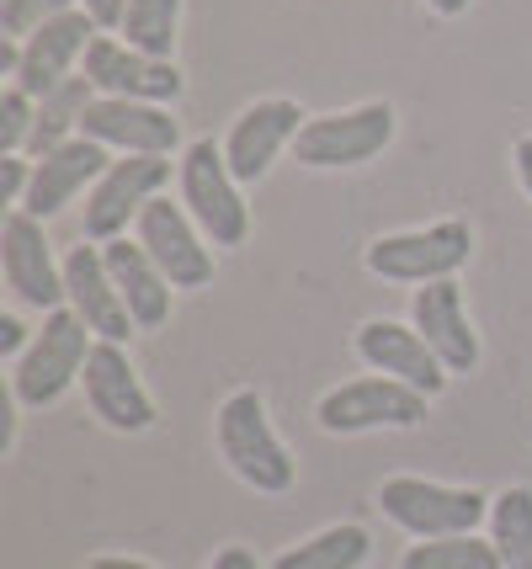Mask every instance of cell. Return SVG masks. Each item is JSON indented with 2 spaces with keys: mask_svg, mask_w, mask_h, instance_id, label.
Returning <instances> with one entry per match:
<instances>
[{
  "mask_svg": "<svg viewBox=\"0 0 532 569\" xmlns=\"http://www.w3.org/2000/svg\"><path fill=\"white\" fill-rule=\"evenodd\" d=\"M213 437H219V452H224V463L234 469V479L251 485L255 496H282V490H293L299 463H293V452H288L282 437L272 431V421H267V399L255 395V389H234V395L219 405Z\"/></svg>",
  "mask_w": 532,
  "mask_h": 569,
  "instance_id": "1",
  "label": "cell"
},
{
  "mask_svg": "<svg viewBox=\"0 0 532 569\" xmlns=\"http://www.w3.org/2000/svg\"><path fill=\"white\" fill-rule=\"evenodd\" d=\"M490 500L474 485H436L421 473H394L379 485V511L410 538H458L490 521Z\"/></svg>",
  "mask_w": 532,
  "mask_h": 569,
  "instance_id": "2",
  "label": "cell"
},
{
  "mask_svg": "<svg viewBox=\"0 0 532 569\" xmlns=\"http://www.w3.org/2000/svg\"><path fill=\"white\" fill-rule=\"evenodd\" d=\"M91 347H97V341H91V325L80 320L76 309L43 315V330L32 336V347H27L22 357H17V368H11V395H17V405H27V410L53 405V399L86 372Z\"/></svg>",
  "mask_w": 532,
  "mask_h": 569,
  "instance_id": "3",
  "label": "cell"
},
{
  "mask_svg": "<svg viewBox=\"0 0 532 569\" xmlns=\"http://www.w3.org/2000/svg\"><path fill=\"white\" fill-rule=\"evenodd\" d=\"M177 181H181V202H187L192 223L203 229L213 246H245L251 208L240 198V181L229 171L224 144H213V139L187 144V154L177 160Z\"/></svg>",
  "mask_w": 532,
  "mask_h": 569,
  "instance_id": "4",
  "label": "cell"
},
{
  "mask_svg": "<svg viewBox=\"0 0 532 569\" xmlns=\"http://www.w3.org/2000/svg\"><path fill=\"white\" fill-rule=\"evenodd\" d=\"M469 256H474V229L463 219H436L426 229L379 234L362 261L383 282H442V277L463 272Z\"/></svg>",
  "mask_w": 532,
  "mask_h": 569,
  "instance_id": "5",
  "label": "cell"
},
{
  "mask_svg": "<svg viewBox=\"0 0 532 569\" xmlns=\"http://www.w3.org/2000/svg\"><path fill=\"white\" fill-rule=\"evenodd\" d=\"M431 399L421 389H410L400 378H352L341 389H330L314 410L320 431L330 437H357V431H410L426 421Z\"/></svg>",
  "mask_w": 532,
  "mask_h": 569,
  "instance_id": "6",
  "label": "cell"
},
{
  "mask_svg": "<svg viewBox=\"0 0 532 569\" xmlns=\"http://www.w3.org/2000/svg\"><path fill=\"white\" fill-rule=\"evenodd\" d=\"M394 139V107L389 101H362L347 112L309 118L293 139V154L309 171H341V166H368Z\"/></svg>",
  "mask_w": 532,
  "mask_h": 569,
  "instance_id": "7",
  "label": "cell"
},
{
  "mask_svg": "<svg viewBox=\"0 0 532 569\" xmlns=\"http://www.w3.org/2000/svg\"><path fill=\"white\" fill-rule=\"evenodd\" d=\"M171 181V154H123L102 171V181L86 198V240L107 246L128 234V223H139V213L160 198V187Z\"/></svg>",
  "mask_w": 532,
  "mask_h": 569,
  "instance_id": "8",
  "label": "cell"
},
{
  "mask_svg": "<svg viewBox=\"0 0 532 569\" xmlns=\"http://www.w3.org/2000/svg\"><path fill=\"white\" fill-rule=\"evenodd\" d=\"M0 277L17 303L53 315L64 303V267H53V246L43 234V219H32L27 208H11L0 223Z\"/></svg>",
  "mask_w": 532,
  "mask_h": 569,
  "instance_id": "9",
  "label": "cell"
},
{
  "mask_svg": "<svg viewBox=\"0 0 532 569\" xmlns=\"http://www.w3.org/2000/svg\"><path fill=\"white\" fill-rule=\"evenodd\" d=\"M80 74L102 91V97H128V101H177L181 97V70L177 59H154V53H139L128 49L123 38H107L97 32L91 49L80 59Z\"/></svg>",
  "mask_w": 532,
  "mask_h": 569,
  "instance_id": "10",
  "label": "cell"
},
{
  "mask_svg": "<svg viewBox=\"0 0 532 569\" xmlns=\"http://www.w3.org/2000/svg\"><path fill=\"white\" fill-rule=\"evenodd\" d=\"M139 246L150 250V261L171 277V288H208L213 282V256H208V234L192 223L187 202L154 198L144 213H139Z\"/></svg>",
  "mask_w": 532,
  "mask_h": 569,
  "instance_id": "11",
  "label": "cell"
},
{
  "mask_svg": "<svg viewBox=\"0 0 532 569\" xmlns=\"http://www.w3.org/2000/svg\"><path fill=\"white\" fill-rule=\"evenodd\" d=\"M304 123H309L304 107L288 97H267V101H255V107H245L224 139V160H229V171H234V181L255 187L261 176L272 171V160H278L282 149H293Z\"/></svg>",
  "mask_w": 532,
  "mask_h": 569,
  "instance_id": "12",
  "label": "cell"
},
{
  "mask_svg": "<svg viewBox=\"0 0 532 569\" xmlns=\"http://www.w3.org/2000/svg\"><path fill=\"white\" fill-rule=\"evenodd\" d=\"M80 383H86L91 416L102 426H112V431H150L154 426V399L139 383V372H133V362H128V351L118 341H97L91 347Z\"/></svg>",
  "mask_w": 532,
  "mask_h": 569,
  "instance_id": "13",
  "label": "cell"
},
{
  "mask_svg": "<svg viewBox=\"0 0 532 569\" xmlns=\"http://www.w3.org/2000/svg\"><path fill=\"white\" fill-rule=\"evenodd\" d=\"M357 357L373 372H383V378H400L410 389H421L426 399H436L448 389V378H453V372L442 368V357L426 347V336H421L415 325H400V320L357 325Z\"/></svg>",
  "mask_w": 532,
  "mask_h": 569,
  "instance_id": "14",
  "label": "cell"
},
{
  "mask_svg": "<svg viewBox=\"0 0 532 569\" xmlns=\"http://www.w3.org/2000/svg\"><path fill=\"white\" fill-rule=\"evenodd\" d=\"M80 133L123 154H177L181 128L160 101H128V97H97L80 118Z\"/></svg>",
  "mask_w": 532,
  "mask_h": 569,
  "instance_id": "15",
  "label": "cell"
},
{
  "mask_svg": "<svg viewBox=\"0 0 532 569\" xmlns=\"http://www.w3.org/2000/svg\"><path fill=\"white\" fill-rule=\"evenodd\" d=\"M97 32H102V27L91 22L80 6L64 11V17H53V22H43L22 43V64H17V80H11V86H22L32 101H43L49 91H59V86L70 80V70L86 59Z\"/></svg>",
  "mask_w": 532,
  "mask_h": 569,
  "instance_id": "16",
  "label": "cell"
},
{
  "mask_svg": "<svg viewBox=\"0 0 532 569\" xmlns=\"http://www.w3.org/2000/svg\"><path fill=\"white\" fill-rule=\"evenodd\" d=\"M410 325L426 336V347L442 357L448 372H474L480 368V336L469 325V309H463V288L453 277L442 282H421L415 298H410Z\"/></svg>",
  "mask_w": 532,
  "mask_h": 569,
  "instance_id": "17",
  "label": "cell"
},
{
  "mask_svg": "<svg viewBox=\"0 0 532 569\" xmlns=\"http://www.w3.org/2000/svg\"><path fill=\"white\" fill-rule=\"evenodd\" d=\"M107 166H112V160H107V144L80 133L70 144L49 149L43 160H32V187H27L22 208L32 219H53V213H64L86 187H97Z\"/></svg>",
  "mask_w": 532,
  "mask_h": 569,
  "instance_id": "18",
  "label": "cell"
},
{
  "mask_svg": "<svg viewBox=\"0 0 532 569\" xmlns=\"http://www.w3.org/2000/svg\"><path fill=\"white\" fill-rule=\"evenodd\" d=\"M64 293H70V309L91 325L97 341H118L123 347L128 336L139 330L123 293H118V282H112V272H107L102 246H76L64 256Z\"/></svg>",
  "mask_w": 532,
  "mask_h": 569,
  "instance_id": "19",
  "label": "cell"
},
{
  "mask_svg": "<svg viewBox=\"0 0 532 569\" xmlns=\"http://www.w3.org/2000/svg\"><path fill=\"white\" fill-rule=\"evenodd\" d=\"M102 256L139 330H160V325L171 320V277L150 261V250L139 246V240H128V234H118V240L102 246Z\"/></svg>",
  "mask_w": 532,
  "mask_h": 569,
  "instance_id": "20",
  "label": "cell"
},
{
  "mask_svg": "<svg viewBox=\"0 0 532 569\" xmlns=\"http://www.w3.org/2000/svg\"><path fill=\"white\" fill-rule=\"evenodd\" d=\"M373 553V538L362 521H335L325 532H314L304 543L282 548L272 569H362V559Z\"/></svg>",
  "mask_w": 532,
  "mask_h": 569,
  "instance_id": "21",
  "label": "cell"
},
{
  "mask_svg": "<svg viewBox=\"0 0 532 569\" xmlns=\"http://www.w3.org/2000/svg\"><path fill=\"white\" fill-rule=\"evenodd\" d=\"M91 101H97V86H91L86 74H70L59 91H49V97L38 101V123H32L27 154H32V160H43L49 149L80 139V118H86V107H91Z\"/></svg>",
  "mask_w": 532,
  "mask_h": 569,
  "instance_id": "22",
  "label": "cell"
},
{
  "mask_svg": "<svg viewBox=\"0 0 532 569\" xmlns=\"http://www.w3.org/2000/svg\"><path fill=\"white\" fill-rule=\"evenodd\" d=\"M490 543L501 553V569H532V490L506 485L490 500Z\"/></svg>",
  "mask_w": 532,
  "mask_h": 569,
  "instance_id": "23",
  "label": "cell"
},
{
  "mask_svg": "<svg viewBox=\"0 0 532 569\" xmlns=\"http://www.w3.org/2000/svg\"><path fill=\"white\" fill-rule=\"evenodd\" d=\"M177 27H181V0H128L123 11V43L154 59L177 53Z\"/></svg>",
  "mask_w": 532,
  "mask_h": 569,
  "instance_id": "24",
  "label": "cell"
},
{
  "mask_svg": "<svg viewBox=\"0 0 532 569\" xmlns=\"http://www.w3.org/2000/svg\"><path fill=\"white\" fill-rule=\"evenodd\" d=\"M400 569H501V553L490 538L458 532V538H415Z\"/></svg>",
  "mask_w": 532,
  "mask_h": 569,
  "instance_id": "25",
  "label": "cell"
},
{
  "mask_svg": "<svg viewBox=\"0 0 532 569\" xmlns=\"http://www.w3.org/2000/svg\"><path fill=\"white\" fill-rule=\"evenodd\" d=\"M80 0H0V38H17L27 43L32 32L53 17H64V11H76Z\"/></svg>",
  "mask_w": 532,
  "mask_h": 569,
  "instance_id": "26",
  "label": "cell"
},
{
  "mask_svg": "<svg viewBox=\"0 0 532 569\" xmlns=\"http://www.w3.org/2000/svg\"><path fill=\"white\" fill-rule=\"evenodd\" d=\"M32 123H38V101L22 86H6L0 91V154H27Z\"/></svg>",
  "mask_w": 532,
  "mask_h": 569,
  "instance_id": "27",
  "label": "cell"
},
{
  "mask_svg": "<svg viewBox=\"0 0 532 569\" xmlns=\"http://www.w3.org/2000/svg\"><path fill=\"white\" fill-rule=\"evenodd\" d=\"M27 187H32V154H0V202L22 208Z\"/></svg>",
  "mask_w": 532,
  "mask_h": 569,
  "instance_id": "28",
  "label": "cell"
},
{
  "mask_svg": "<svg viewBox=\"0 0 532 569\" xmlns=\"http://www.w3.org/2000/svg\"><path fill=\"white\" fill-rule=\"evenodd\" d=\"M27 347H32L27 341V325L17 315H0V357H22Z\"/></svg>",
  "mask_w": 532,
  "mask_h": 569,
  "instance_id": "29",
  "label": "cell"
},
{
  "mask_svg": "<svg viewBox=\"0 0 532 569\" xmlns=\"http://www.w3.org/2000/svg\"><path fill=\"white\" fill-rule=\"evenodd\" d=\"M80 11H86L97 27H123L128 0H80Z\"/></svg>",
  "mask_w": 532,
  "mask_h": 569,
  "instance_id": "30",
  "label": "cell"
},
{
  "mask_svg": "<svg viewBox=\"0 0 532 569\" xmlns=\"http://www.w3.org/2000/svg\"><path fill=\"white\" fill-rule=\"evenodd\" d=\"M208 569H261V565H255V553L245 543H229V548H219V553L208 559Z\"/></svg>",
  "mask_w": 532,
  "mask_h": 569,
  "instance_id": "31",
  "label": "cell"
},
{
  "mask_svg": "<svg viewBox=\"0 0 532 569\" xmlns=\"http://www.w3.org/2000/svg\"><path fill=\"white\" fill-rule=\"evenodd\" d=\"M511 160H516V181H522V192L532 198V139H522V144L511 149Z\"/></svg>",
  "mask_w": 532,
  "mask_h": 569,
  "instance_id": "32",
  "label": "cell"
},
{
  "mask_svg": "<svg viewBox=\"0 0 532 569\" xmlns=\"http://www.w3.org/2000/svg\"><path fill=\"white\" fill-rule=\"evenodd\" d=\"M86 569H154L150 559H128V553H97Z\"/></svg>",
  "mask_w": 532,
  "mask_h": 569,
  "instance_id": "33",
  "label": "cell"
},
{
  "mask_svg": "<svg viewBox=\"0 0 532 569\" xmlns=\"http://www.w3.org/2000/svg\"><path fill=\"white\" fill-rule=\"evenodd\" d=\"M426 6L436 17H463V11H469V0H426Z\"/></svg>",
  "mask_w": 532,
  "mask_h": 569,
  "instance_id": "34",
  "label": "cell"
}]
</instances>
